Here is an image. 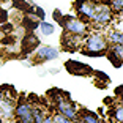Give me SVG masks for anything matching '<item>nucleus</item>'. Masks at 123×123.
<instances>
[{
  "instance_id": "b1692460",
  "label": "nucleus",
  "mask_w": 123,
  "mask_h": 123,
  "mask_svg": "<svg viewBox=\"0 0 123 123\" xmlns=\"http://www.w3.org/2000/svg\"><path fill=\"white\" fill-rule=\"evenodd\" d=\"M0 123H6V122H5V120H2V118H0Z\"/></svg>"
},
{
  "instance_id": "2eb2a0df",
  "label": "nucleus",
  "mask_w": 123,
  "mask_h": 123,
  "mask_svg": "<svg viewBox=\"0 0 123 123\" xmlns=\"http://www.w3.org/2000/svg\"><path fill=\"white\" fill-rule=\"evenodd\" d=\"M106 3H107V6L111 8V10H112L114 14L122 16V11H123V0H107Z\"/></svg>"
},
{
  "instance_id": "f03ea898",
  "label": "nucleus",
  "mask_w": 123,
  "mask_h": 123,
  "mask_svg": "<svg viewBox=\"0 0 123 123\" xmlns=\"http://www.w3.org/2000/svg\"><path fill=\"white\" fill-rule=\"evenodd\" d=\"M60 27L63 29V32H66V33L77 35V36H85L88 32H90L92 25H90V22L82 21V19L77 18V16L66 14V16H63V19H62Z\"/></svg>"
},
{
  "instance_id": "4be33fe9",
  "label": "nucleus",
  "mask_w": 123,
  "mask_h": 123,
  "mask_svg": "<svg viewBox=\"0 0 123 123\" xmlns=\"http://www.w3.org/2000/svg\"><path fill=\"white\" fill-rule=\"evenodd\" d=\"M95 3H106V2H107V0H93Z\"/></svg>"
},
{
  "instance_id": "6ab92c4d",
  "label": "nucleus",
  "mask_w": 123,
  "mask_h": 123,
  "mask_svg": "<svg viewBox=\"0 0 123 123\" xmlns=\"http://www.w3.org/2000/svg\"><path fill=\"white\" fill-rule=\"evenodd\" d=\"M52 16H54V21L58 22V25H60V24H62V19H63V14L60 13V10H54Z\"/></svg>"
},
{
  "instance_id": "6e6552de",
  "label": "nucleus",
  "mask_w": 123,
  "mask_h": 123,
  "mask_svg": "<svg viewBox=\"0 0 123 123\" xmlns=\"http://www.w3.org/2000/svg\"><path fill=\"white\" fill-rule=\"evenodd\" d=\"M58 57V49L52 46H40L38 51L35 54L36 62H49V60H55Z\"/></svg>"
},
{
  "instance_id": "0eeeda50",
  "label": "nucleus",
  "mask_w": 123,
  "mask_h": 123,
  "mask_svg": "<svg viewBox=\"0 0 123 123\" xmlns=\"http://www.w3.org/2000/svg\"><path fill=\"white\" fill-rule=\"evenodd\" d=\"M60 41H62V47H63L65 51L74 52V51H79L80 47H82L84 36H77V35H71V33L63 32Z\"/></svg>"
},
{
  "instance_id": "f257e3e1",
  "label": "nucleus",
  "mask_w": 123,
  "mask_h": 123,
  "mask_svg": "<svg viewBox=\"0 0 123 123\" xmlns=\"http://www.w3.org/2000/svg\"><path fill=\"white\" fill-rule=\"evenodd\" d=\"M82 43L84 46L80 47V52L87 57H103L109 49L106 36L101 32H88L84 36Z\"/></svg>"
},
{
  "instance_id": "39448f33",
  "label": "nucleus",
  "mask_w": 123,
  "mask_h": 123,
  "mask_svg": "<svg viewBox=\"0 0 123 123\" xmlns=\"http://www.w3.org/2000/svg\"><path fill=\"white\" fill-rule=\"evenodd\" d=\"M95 10H96V3H95L93 0H76L74 2L76 16L80 18L82 21L90 22L93 14H95Z\"/></svg>"
},
{
  "instance_id": "412c9836",
  "label": "nucleus",
  "mask_w": 123,
  "mask_h": 123,
  "mask_svg": "<svg viewBox=\"0 0 123 123\" xmlns=\"http://www.w3.org/2000/svg\"><path fill=\"white\" fill-rule=\"evenodd\" d=\"M43 123H54V122H52V117H51V115H44Z\"/></svg>"
},
{
  "instance_id": "aec40b11",
  "label": "nucleus",
  "mask_w": 123,
  "mask_h": 123,
  "mask_svg": "<svg viewBox=\"0 0 123 123\" xmlns=\"http://www.w3.org/2000/svg\"><path fill=\"white\" fill-rule=\"evenodd\" d=\"M14 5H16L18 8H24V10H29V11H30L29 5L25 3V0H14Z\"/></svg>"
},
{
  "instance_id": "7ed1b4c3",
  "label": "nucleus",
  "mask_w": 123,
  "mask_h": 123,
  "mask_svg": "<svg viewBox=\"0 0 123 123\" xmlns=\"http://www.w3.org/2000/svg\"><path fill=\"white\" fill-rule=\"evenodd\" d=\"M58 93H60V95H57V96L54 98L57 112H60L62 115L68 117V118L73 120V122H76V118H77V111H79L77 104H76V103H73L71 99H69L68 95H62V92H58Z\"/></svg>"
},
{
  "instance_id": "423d86ee",
  "label": "nucleus",
  "mask_w": 123,
  "mask_h": 123,
  "mask_svg": "<svg viewBox=\"0 0 123 123\" xmlns=\"http://www.w3.org/2000/svg\"><path fill=\"white\" fill-rule=\"evenodd\" d=\"M32 112H33V104L27 99H19L14 104V118L16 120H25L32 122Z\"/></svg>"
},
{
  "instance_id": "5701e85b",
  "label": "nucleus",
  "mask_w": 123,
  "mask_h": 123,
  "mask_svg": "<svg viewBox=\"0 0 123 123\" xmlns=\"http://www.w3.org/2000/svg\"><path fill=\"white\" fill-rule=\"evenodd\" d=\"M16 123H32V122H25V120H16Z\"/></svg>"
},
{
  "instance_id": "20e7f679",
  "label": "nucleus",
  "mask_w": 123,
  "mask_h": 123,
  "mask_svg": "<svg viewBox=\"0 0 123 123\" xmlns=\"http://www.w3.org/2000/svg\"><path fill=\"white\" fill-rule=\"evenodd\" d=\"M114 13L107 6V3H96V10H95V14L90 21V25L96 27V29H104V27L111 25Z\"/></svg>"
},
{
  "instance_id": "dca6fc26",
  "label": "nucleus",
  "mask_w": 123,
  "mask_h": 123,
  "mask_svg": "<svg viewBox=\"0 0 123 123\" xmlns=\"http://www.w3.org/2000/svg\"><path fill=\"white\" fill-rule=\"evenodd\" d=\"M112 118L115 120L117 123H122L123 122V107H122V104L114 107V111H112Z\"/></svg>"
},
{
  "instance_id": "a211bd4d",
  "label": "nucleus",
  "mask_w": 123,
  "mask_h": 123,
  "mask_svg": "<svg viewBox=\"0 0 123 123\" xmlns=\"http://www.w3.org/2000/svg\"><path fill=\"white\" fill-rule=\"evenodd\" d=\"M33 10H35V13H36V18H38V21H44V19H46V13H44V10H43L41 6H35Z\"/></svg>"
},
{
  "instance_id": "9d476101",
  "label": "nucleus",
  "mask_w": 123,
  "mask_h": 123,
  "mask_svg": "<svg viewBox=\"0 0 123 123\" xmlns=\"http://www.w3.org/2000/svg\"><path fill=\"white\" fill-rule=\"evenodd\" d=\"M76 123H101V118L98 117V114L92 112L88 109H79Z\"/></svg>"
},
{
  "instance_id": "1a4fd4ad",
  "label": "nucleus",
  "mask_w": 123,
  "mask_h": 123,
  "mask_svg": "<svg viewBox=\"0 0 123 123\" xmlns=\"http://www.w3.org/2000/svg\"><path fill=\"white\" fill-rule=\"evenodd\" d=\"M14 99L2 98L0 99V118L2 120H13L14 118Z\"/></svg>"
},
{
  "instance_id": "4468645a",
  "label": "nucleus",
  "mask_w": 123,
  "mask_h": 123,
  "mask_svg": "<svg viewBox=\"0 0 123 123\" xmlns=\"http://www.w3.org/2000/svg\"><path fill=\"white\" fill-rule=\"evenodd\" d=\"M46 111L40 106H33V112H32V123H43Z\"/></svg>"
},
{
  "instance_id": "9b49d317",
  "label": "nucleus",
  "mask_w": 123,
  "mask_h": 123,
  "mask_svg": "<svg viewBox=\"0 0 123 123\" xmlns=\"http://www.w3.org/2000/svg\"><path fill=\"white\" fill-rule=\"evenodd\" d=\"M65 66L71 74H88V73H92L88 65H84V63L76 62V60H68L65 63Z\"/></svg>"
},
{
  "instance_id": "ddd939ff",
  "label": "nucleus",
  "mask_w": 123,
  "mask_h": 123,
  "mask_svg": "<svg viewBox=\"0 0 123 123\" xmlns=\"http://www.w3.org/2000/svg\"><path fill=\"white\" fill-rule=\"evenodd\" d=\"M38 29H40L41 35H44V36H51L52 33L55 32L54 24H51V22H46V19H44V21H40V24H38Z\"/></svg>"
},
{
  "instance_id": "f8f14e48",
  "label": "nucleus",
  "mask_w": 123,
  "mask_h": 123,
  "mask_svg": "<svg viewBox=\"0 0 123 123\" xmlns=\"http://www.w3.org/2000/svg\"><path fill=\"white\" fill-rule=\"evenodd\" d=\"M106 36V41H107L109 46L112 44H123V35H122V30H117V29H111L107 30V33H104Z\"/></svg>"
},
{
  "instance_id": "f3484780",
  "label": "nucleus",
  "mask_w": 123,
  "mask_h": 123,
  "mask_svg": "<svg viewBox=\"0 0 123 123\" xmlns=\"http://www.w3.org/2000/svg\"><path fill=\"white\" fill-rule=\"evenodd\" d=\"M52 122L54 123H76V122H73V120H69L68 117H65V115H62L60 112H55V114H52Z\"/></svg>"
}]
</instances>
